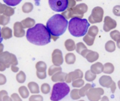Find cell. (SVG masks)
Returning a JSON list of instances; mask_svg holds the SVG:
<instances>
[{
	"instance_id": "cell-1",
	"label": "cell",
	"mask_w": 120,
	"mask_h": 101,
	"mask_svg": "<svg viewBox=\"0 0 120 101\" xmlns=\"http://www.w3.org/2000/svg\"><path fill=\"white\" fill-rule=\"evenodd\" d=\"M26 39L30 43L38 46H44L51 40V35L44 25L38 23L28 29Z\"/></svg>"
},
{
	"instance_id": "cell-2",
	"label": "cell",
	"mask_w": 120,
	"mask_h": 101,
	"mask_svg": "<svg viewBox=\"0 0 120 101\" xmlns=\"http://www.w3.org/2000/svg\"><path fill=\"white\" fill-rule=\"evenodd\" d=\"M68 26V20L60 14H56L52 16L46 23L47 29L54 41L65 32Z\"/></svg>"
},
{
	"instance_id": "cell-3",
	"label": "cell",
	"mask_w": 120,
	"mask_h": 101,
	"mask_svg": "<svg viewBox=\"0 0 120 101\" xmlns=\"http://www.w3.org/2000/svg\"><path fill=\"white\" fill-rule=\"evenodd\" d=\"M90 23L86 19L73 17L69 22V31L75 37H82L87 33Z\"/></svg>"
},
{
	"instance_id": "cell-4",
	"label": "cell",
	"mask_w": 120,
	"mask_h": 101,
	"mask_svg": "<svg viewBox=\"0 0 120 101\" xmlns=\"http://www.w3.org/2000/svg\"><path fill=\"white\" fill-rule=\"evenodd\" d=\"M70 92V87L66 83H56L53 87L50 99L52 101H60L67 96Z\"/></svg>"
},
{
	"instance_id": "cell-5",
	"label": "cell",
	"mask_w": 120,
	"mask_h": 101,
	"mask_svg": "<svg viewBox=\"0 0 120 101\" xmlns=\"http://www.w3.org/2000/svg\"><path fill=\"white\" fill-rule=\"evenodd\" d=\"M18 61L16 56L8 51L0 53V71H4L10 65H16Z\"/></svg>"
},
{
	"instance_id": "cell-6",
	"label": "cell",
	"mask_w": 120,
	"mask_h": 101,
	"mask_svg": "<svg viewBox=\"0 0 120 101\" xmlns=\"http://www.w3.org/2000/svg\"><path fill=\"white\" fill-rule=\"evenodd\" d=\"M49 4L54 11L64 12L69 7V0H49Z\"/></svg>"
},
{
	"instance_id": "cell-7",
	"label": "cell",
	"mask_w": 120,
	"mask_h": 101,
	"mask_svg": "<svg viewBox=\"0 0 120 101\" xmlns=\"http://www.w3.org/2000/svg\"><path fill=\"white\" fill-rule=\"evenodd\" d=\"M104 94V90L100 88H90L88 90L86 95L90 101H98L101 99V96Z\"/></svg>"
},
{
	"instance_id": "cell-8",
	"label": "cell",
	"mask_w": 120,
	"mask_h": 101,
	"mask_svg": "<svg viewBox=\"0 0 120 101\" xmlns=\"http://www.w3.org/2000/svg\"><path fill=\"white\" fill-rule=\"evenodd\" d=\"M103 10L102 8H95L93 10L92 14L89 16V21L91 23H100L103 21Z\"/></svg>"
},
{
	"instance_id": "cell-9",
	"label": "cell",
	"mask_w": 120,
	"mask_h": 101,
	"mask_svg": "<svg viewBox=\"0 0 120 101\" xmlns=\"http://www.w3.org/2000/svg\"><path fill=\"white\" fill-rule=\"evenodd\" d=\"M52 57V62L55 65H56V66H60V65L63 64V56H62V51L60 50L55 49L53 51Z\"/></svg>"
},
{
	"instance_id": "cell-10",
	"label": "cell",
	"mask_w": 120,
	"mask_h": 101,
	"mask_svg": "<svg viewBox=\"0 0 120 101\" xmlns=\"http://www.w3.org/2000/svg\"><path fill=\"white\" fill-rule=\"evenodd\" d=\"M117 26V22L115 20L112 19L109 16H106L104 18V23L103 29L105 32H109Z\"/></svg>"
},
{
	"instance_id": "cell-11",
	"label": "cell",
	"mask_w": 120,
	"mask_h": 101,
	"mask_svg": "<svg viewBox=\"0 0 120 101\" xmlns=\"http://www.w3.org/2000/svg\"><path fill=\"white\" fill-rule=\"evenodd\" d=\"M83 74L80 70H76L74 72H71L67 75L66 81L68 83H70L72 81L83 78Z\"/></svg>"
},
{
	"instance_id": "cell-12",
	"label": "cell",
	"mask_w": 120,
	"mask_h": 101,
	"mask_svg": "<svg viewBox=\"0 0 120 101\" xmlns=\"http://www.w3.org/2000/svg\"><path fill=\"white\" fill-rule=\"evenodd\" d=\"M14 36L16 37H22L25 34L24 29L21 22H15L14 25Z\"/></svg>"
},
{
	"instance_id": "cell-13",
	"label": "cell",
	"mask_w": 120,
	"mask_h": 101,
	"mask_svg": "<svg viewBox=\"0 0 120 101\" xmlns=\"http://www.w3.org/2000/svg\"><path fill=\"white\" fill-rule=\"evenodd\" d=\"M99 83L101 85L102 87L106 88H110L112 84L114 82L112 81V78L109 76H103L100 78L99 79Z\"/></svg>"
},
{
	"instance_id": "cell-14",
	"label": "cell",
	"mask_w": 120,
	"mask_h": 101,
	"mask_svg": "<svg viewBox=\"0 0 120 101\" xmlns=\"http://www.w3.org/2000/svg\"><path fill=\"white\" fill-rule=\"evenodd\" d=\"M84 57L86 58L88 61L93 63V62L96 61L98 59V57H99V54H98V53L96 52V51L87 50Z\"/></svg>"
},
{
	"instance_id": "cell-15",
	"label": "cell",
	"mask_w": 120,
	"mask_h": 101,
	"mask_svg": "<svg viewBox=\"0 0 120 101\" xmlns=\"http://www.w3.org/2000/svg\"><path fill=\"white\" fill-rule=\"evenodd\" d=\"M68 74L62 72L61 71H57L52 77V80L53 82H64L66 81Z\"/></svg>"
},
{
	"instance_id": "cell-16",
	"label": "cell",
	"mask_w": 120,
	"mask_h": 101,
	"mask_svg": "<svg viewBox=\"0 0 120 101\" xmlns=\"http://www.w3.org/2000/svg\"><path fill=\"white\" fill-rule=\"evenodd\" d=\"M103 65L100 62H98L91 65L90 71L94 74H99L103 72Z\"/></svg>"
},
{
	"instance_id": "cell-17",
	"label": "cell",
	"mask_w": 120,
	"mask_h": 101,
	"mask_svg": "<svg viewBox=\"0 0 120 101\" xmlns=\"http://www.w3.org/2000/svg\"><path fill=\"white\" fill-rule=\"evenodd\" d=\"M1 33L2 37H3L4 39H8L12 36V30L8 27H3L2 30H1Z\"/></svg>"
},
{
	"instance_id": "cell-18",
	"label": "cell",
	"mask_w": 120,
	"mask_h": 101,
	"mask_svg": "<svg viewBox=\"0 0 120 101\" xmlns=\"http://www.w3.org/2000/svg\"><path fill=\"white\" fill-rule=\"evenodd\" d=\"M21 23L22 24V27L24 29V28H31L33 26L35 25V21L33 19L30 18H27L23 20Z\"/></svg>"
},
{
	"instance_id": "cell-19",
	"label": "cell",
	"mask_w": 120,
	"mask_h": 101,
	"mask_svg": "<svg viewBox=\"0 0 120 101\" xmlns=\"http://www.w3.org/2000/svg\"><path fill=\"white\" fill-rule=\"evenodd\" d=\"M64 46L68 51H73L76 49V44L72 39H68L64 42Z\"/></svg>"
},
{
	"instance_id": "cell-20",
	"label": "cell",
	"mask_w": 120,
	"mask_h": 101,
	"mask_svg": "<svg viewBox=\"0 0 120 101\" xmlns=\"http://www.w3.org/2000/svg\"><path fill=\"white\" fill-rule=\"evenodd\" d=\"M28 87L31 93L38 94L39 92V85L36 83H34V82H30V83L28 84Z\"/></svg>"
},
{
	"instance_id": "cell-21",
	"label": "cell",
	"mask_w": 120,
	"mask_h": 101,
	"mask_svg": "<svg viewBox=\"0 0 120 101\" xmlns=\"http://www.w3.org/2000/svg\"><path fill=\"white\" fill-rule=\"evenodd\" d=\"M114 67L113 64L111 63H105L103 65V71L105 74H111L114 72Z\"/></svg>"
},
{
	"instance_id": "cell-22",
	"label": "cell",
	"mask_w": 120,
	"mask_h": 101,
	"mask_svg": "<svg viewBox=\"0 0 120 101\" xmlns=\"http://www.w3.org/2000/svg\"><path fill=\"white\" fill-rule=\"evenodd\" d=\"M110 36L111 38L117 42V45L120 48V33L118 30H113L110 33Z\"/></svg>"
},
{
	"instance_id": "cell-23",
	"label": "cell",
	"mask_w": 120,
	"mask_h": 101,
	"mask_svg": "<svg viewBox=\"0 0 120 101\" xmlns=\"http://www.w3.org/2000/svg\"><path fill=\"white\" fill-rule=\"evenodd\" d=\"M66 63L68 64H73L76 61V56L73 53H68L65 56Z\"/></svg>"
},
{
	"instance_id": "cell-24",
	"label": "cell",
	"mask_w": 120,
	"mask_h": 101,
	"mask_svg": "<svg viewBox=\"0 0 120 101\" xmlns=\"http://www.w3.org/2000/svg\"><path fill=\"white\" fill-rule=\"evenodd\" d=\"M105 50L109 52H113L116 50V44L112 40H110L106 43L105 45Z\"/></svg>"
},
{
	"instance_id": "cell-25",
	"label": "cell",
	"mask_w": 120,
	"mask_h": 101,
	"mask_svg": "<svg viewBox=\"0 0 120 101\" xmlns=\"http://www.w3.org/2000/svg\"><path fill=\"white\" fill-rule=\"evenodd\" d=\"M87 30L88 32H87V35H89V36L93 37H96V35L98 33V28L96 26H92Z\"/></svg>"
},
{
	"instance_id": "cell-26",
	"label": "cell",
	"mask_w": 120,
	"mask_h": 101,
	"mask_svg": "<svg viewBox=\"0 0 120 101\" xmlns=\"http://www.w3.org/2000/svg\"><path fill=\"white\" fill-rule=\"evenodd\" d=\"M46 64L43 61H39L36 64V69L38 72H44L46 70Z\"/></svg>"
},
{
	"instance_id": "cell-27",
	"label": "cell",
	"mask_w": 120,
	"mask_h": 101,
	"mask_svg": "<svg viewBox=\"0 0 120 101\" xmlns=\"http://www.w3.org/2000/svg\"><path fill=\"white\" fill-rule=\"evenodd\" d=\"M19 92L20 95H21V96L22 97V98H24V99L28 98L29 94L28 89H27L25 86L21 87L19 88Z\"/></svg>"
},
{
	"instance_id": "cell-28",
	"label": "cell",
	"mask_w": 120,
	"mask_h": 101,
	"mask_svg": "<svg viewBox=\"0 0 120 101\" xmlns=\"http://www.w3.org/2000/svg\"><path fill=\"white\" fill-rule=\"evenodd\" d=\"M90 88H91V84H87L85 86L83 87L82 88H81L80 90H79V93L80 96V97H85L87 92L88 90H89Z\"/></svg>"
},
{
	"instance_id": "cell-29",
	"label": "cell",
	"mask_w": 120,
	"mask_h": 101,
	"mask_svg": "<svg viewBox=\"0 0 120 101\" xmlns=\"http://www.w3.org/2000/svg\"><path fill=\"white\" fill-rule=\"evenodd\" d=\"M96 78V74L93 73L90 70H88L85 74V79H86L87 81L91 82L93 81Z\"/></svg>"
},
{
	"instance_id": "cell-30",
	"label": "cell",
	"mask_w": 120,
	"mask_h": 101,
	"mask_svg": "<svg viewBox=\"0 0 120 101\" xmlns=\"http://www.w3.org/2000/svg\"><path fill=\"white\" fill-rule=\"evenodd\" d=\"M62 71V68L59 66H56V65H53L50 66L48 70V74L49 76H52L54 74L56 73L57 71Z\"/></svg>"
},
{
	"instance_id": "cell-31",
	"label": "cell",
	"mask_w": 120,
	"mask_h": 101,
	"mask_svg": "<svg viewBox=\"0 0 120 101\" xmlns=\"http://www.w3.org/2000/svg\"><path fill=\"white\" fill-rule=\"evenodd\" d=\"M95 37H91V36H89V35L87 34L83 38V40L84 42L87 44L88 46H92L94 42Z\"/></svg>"
},
{
	"instance_id": "cell-32",
	"label": "cell",
	"mask_w": 120,
	"mask_h": 101,
	"mask_svg": "<svg viewBox=\"0 0 120 101\" xmlns=\"http://www.w3.org/2000/svg\"><path fill=\"white\" fill-rule=\"evenodd\" d=\"M16 80L19 83H23L26 80L25 74L23 71H20L17 75H16Z\"/></svg>"
},
{
	"instance_id": "cell-33",
	"label": "cell",
	"mask_w": 120,
	"mask_h": 101,
	"mask_svg": "<svg viewBox=\"0 0 120 101\" xmlns=\"http://www.w3.org/2000/svg\"><path fill=\"white\" fill-rule=\"evenodd\" d=\"M22 0H3L4 2L8 6H11V7H15L20 4V2L22 1Z\"/></svg>"
},
{
	"instance_id": "cell-34",
	"label": "cell",
	"mask_w": 120,
	"mask_h": 101,
	"mask_svg": "<svg viewBox=\"0 0 120 101\" xmlns=\"http://www.w3.org/2000/svg\"><path fill=\"white\" fill-rule=\"evenodd\" d=\"M84 81L81 78H79V79H76V80H74L73 82L72 83V86L73 87H76V88H80L82 87L84 85Z\"/></svg>"
},
{
	"instance_id": "cell-35",
	"label": "cell",
	"mask_w": 120,
	"mask_h": 101,
	"mask_svg": "<svg viewBox=\"0 0 120 101\" xmlns=\"http://www.w3.org/2000/svg\"><path fill=\"white\" fill-rule=\"evenodd\" d=\"M76 51H77L79 54H81V53H82V52L83 50H85V49H87V47L83 43L79 42V43H78L77 44V46H76Z\"/></svg>"
},
{
	"instance_id": "cell-36",
	"label": "cell",
	"mask_w": 120,
	"mask_h": 101,
	"mask_svg": "<svg viewBox=\"0 0 120 101\" xmlns=\"http://www.w3.org/2000/svg\"><path fill=\"white\" fill-rule=\"evenodd\" d=\"M0 101H11V98L8 97V93L5 91H0Z\"/></svg>"
},
{
	"instance_id": "cell-37",
	"label": "cell",
	"mask_w": 120,
	"mask_h": 101,
	"mask_svg": "<svg viewBox=\"0 0 120 101\" xmlns=\"http://www.w3.org/2000/svg\"><path fill=\"white\" fill-rule=\"evenodd\" d=\"M41 90L42 93L44 94H48L50 92V88L49 84L45 83V84H42V86H41Z\"/></svg>"
},
{
	"instance_id": "cell-38",
	"label": "cell",
	"mask_w": 120,
	"mask_h": 101,
	"mask_svg": "<svg viewBox=\"0 0 120 101\" xmlns=\"http://www.w3.org/2000/svg\"><path fill=\"white\" fill-rule=\"evenodd\" d=\"M70 96L71 98L74 100H77L80 98V96L79 93V90L75 89V90H72L70 92Z\"/></svg>"
},
{
	"instance_id": "cell-39",
	"label": "cell",
	"mask_w": 120,
	"mask_h": 101,
	"mask_svg": "<svg viewBox=\"0 0 120 101\" xmlns=\"http://www.w3.org/2000/svg\"><path fill=\"white\" fill-rule=\"evenodd\" d=\"M10 21V18L8 16H0V25L5 26L8 24Z\"/></svg>"
},
{
	"instance_id": "cell-40",
	"label": "cell",
	"mask_w": 120,
	"mask_h": 101,
	"mask_svg": "<svg viewBox=\"0 0 120 101\" xmlns=\"http://www.w3.org/2000/svg\"><path fill=\"white\" fill-rule=\"evenodd\" d=\"M36 76L39 79H45L46 77V71H44V72H38V71H37L36 72Z\"/></svg>"
},
{
	"instance_id": "cell-41",
	"label": "cell",
	"mask_w": 120,
	"mask_h": 101,
	"mask_svg": "<svg viewBox=\"0 0 120 101\" xmlns=\"http://www.w3.org/2000/svg\"><path fill=\"white\" fill-rule=\"evenodd\" d=\"M43 97L41 95H32L29 98V101H43Z\"/></svg>"
},
{
	"instance_id": "cell-42",
	"label": "cell",
	"mask_w": 120,
	"mask_h": 101,
	"mask_svg": "<svg viewBox=\"0 0 120 101\" xmlns=\"http://www.w3.org/2000/svg\"><path fill=\"white\" fill-rule=\"evenodd\" d=\"M7 82V79L4 75L0 74V85H4Z\"/></svg>"
},
{
	"instance_id": "cell-43",
	"label": "cell",
	"mask_w": 120,
	"mask_h": 101,
	"mask_svg": "<svg viewBox=\"0 0 120 101\" xmlns=\"http://www.w3.org/2000/svg\"><path fill=\"white\" fill-rule=\"evenodd\" d=\"M11 99L14 101H21V98L19 97V96L18 95V94H13L12 95H11Z\"/></svg>"
},
{
	"instance_id": "cell-44",
	"label": "cell",
	"mask_w": 120,
	"mask_h": 101,
	"mask_svg": "<svg viewBox=\"0 0 120 101\" xmlns=\"http://www.w3.org/2000/svg\"><path fill=\"white\" fill-rule=\"evenodd\" d=\"M11 70L14 72H18V71L19 68L17 67H16L15 65H11Z\"/></svg>"
},
{
	"instance_id": "cell-45",
	"label": "cell",
	"mask_w": 120,
	"mask_h": 101,
	"mask_svg": "<svg viewBox=\"0 0 120 101\" xmlns=\"http://www.w3.org/2000/svg\"><path fill=\"white\" fill-rule=\"evenodd\" d=\"M110 88H111V91H112V93H114L115 90H116V83H114L113 84H112V85H111V86L110 87Z\"/></svg>"
},
{
	"instance_id": "cell-46",
	"label": "cell",
	"mask_w": 120,
	"mask_h": 101,
	"mask_svg": "<svg viewBox=\"0 0 120 101\" xmlns=\"http://www.w3.org/2000/svg\"><path fill=\"white\" fill-rule=\"evenodd\" d=\"M3 50H4V45L0 43V53H1L3 51Z\"/></svg>"
},
{
	"instance_id": "cell-47",
	"label": "cell",
	"mask_w": 120,
	"mask_h": 101,
	"mask_svg": "<svg viewBox=\"0 0 120 101\" xmlns=\"http://www.w3.org/2000/svg\"><path fill=\"white\" fill-rule=\"evenodd\" d=\"M35 1V4L39 6L40 5V0H34Z\"/></svg>"
},
{
	"instance_id": "cell-48",
	"label": "cell",
	"mask_w": 120,
	"mask_h": 101,
	"mask_svg": "<svg viewBox=\"0 0 120 101\" xmlns=\"http://www.w3.org/2000/svg\"><path fill=\"white\" fill-rule=\"evenodd\" d=\"M2 41V36H1V28H0V43H1Z\"/></svg>"
},
{
	"instance_id": "cell-49",
	"label": "cell",
	"mask_w": 120,
	"mask_h": 101,
	"mask_svg": "<svg viewBox=\"0 0 120 101\" xmlns=\"http://www.w3.org/2000/svg\"><path fill=\"white\" fill-rule=\"evenodd\" d=\"M102 100H104V99H107V100H109V99H108V98H107V97H104V98H102Z\"/></svg>"
}]
</instances>
